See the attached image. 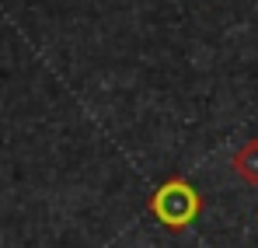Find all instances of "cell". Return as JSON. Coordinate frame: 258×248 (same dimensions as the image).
Returning a JSON list of instances; mask_svg holds the SVG:
<instances>
[{
  "mask_svg": "<svg viewBox=\"0 0 258 248\" xmlns=\"http://www.w3.org/2000/svg\"><path fill=\"white\" fill-rule=\"evenodd\" d=\"M147 210H150L168 231H185V227L203 213V196L196 192V185H192L188 178L174 175V178H168L164 185L154 189Z\"/></svg>",
  "mask_w": 258,
  "mask_h": 248,
  "instance_id": "6da1fadb",
  "label": "cell"
},
{
  "mask_svg": "<svg viewBox=\"0 0 258 248\" xmlns=\"http://www.w3.org/2000/svg\"><path fill=\"white\" fill-rule=\"evenodd\" d=\"M230 168L237 171V178H241V182L258 185V140L241 143V147H237V154H234V161H230Z\"/></svg>",
  "mask_w": 258,
  "mask_h": 248,
  "instance_id": "7a4b0ae2",
  "label": "cell"
}]
</instances>
